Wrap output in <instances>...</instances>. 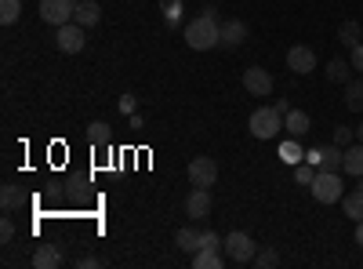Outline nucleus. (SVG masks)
I'll return each instance as SVG.
<instances>
[{"mask_svg":"<svg viewBox=\"0 0 363 269\" xmlns=\"http://www.w3.org/2000/svg\"><path fill=\"white\" fill-rule=\"evenodd\" d=\"M186 44L193 51H211L222 44V22H218V11H203L200 18L186 22Z\"/></svg>","mask_w":363,"mask_h":269,"instance_id":"nucleus-1","label":"nucleus"},{"mask_svg":"<svg viewBox=\"0 0 363 269\" xmlns=\"http://www.w3.org/2000/svg\"><path fill=\"white\" fill-rule=\"evenodd\" d=\"M247 128H251V135L262 138V142H265V138H277L280 128H284V113H280L277 106H258V109L251 113Z\"/></svg>","mask_w":363,"mask_h":269,"instance_id":"nucleus-2","label":"nucleus"},{"mask_svg":"<svg viewBox=\"0 0 363 269\" xmlns=\"http://www.w3.org/2000/svg\"><path fill=\"white\" fill-rule=\"evenodd\" d=\"M313 197L320 200V204H338L345 193H342V171H316V178H313Z\"/></svg>","mask_w":363,"mask_h":269,"instance_id":"nucleus-3","label":"nucleus"},{"mask_svg":"<svg viewBox=\"0 0 363 269\" xmlns=\"http://www.w3.org/2000/svg\"><path fill=\"white\" fill-rule=\"evenodd\" d=\"M222 248H225V258H233V262H255V255H258V244L251 241V236L244 233V229H233L225 241H222Z\"/></svg>","mask_w":363,"mask_h":269,"instance_id":"nucleus-4","label":"nucleus"},{"mask_svg":"<svg viewBox=\"0 0 363 269\" xmlns=\"http://www.w3.org/2000/svg\"><path fill=\"white\" fill-rule=\"evenodd\" d=\"M73 15H77V4L73 0H40V18L48 22V26H66V22H73Z\"/></svg>","mask_w":363,"mask_h":269,"instance_id":"nucleus-5","label":"nucleus"},{"mask_svg":"<svg viewBox=\"0 0 363 269\" xmlns=\"http://www.w3.org/2000/svg\"><path fill=\"white\" fill-rule=\"evenodd\" d=\"M55 44H58V51H66V55H80L84 51V26L80 22H66V26H58L55 29Z\"/></svg>","mask_w":363,"mask_h":269,"instance_id":"nucleus-6","label":"nucleus"},{"mask_svg":"<svg viewBox=\"0 0 363 269\" xmlns=\"http://www.w3.org/2000/svg\"><path fill=\"white\" fill-rule=\"evenodd\" d=\"M189 182L193 186H203V190H211L218 182V164H215V157H193L189 160Z\"/></svg>","mask_w":363,"mask_h":269,"instance_id":"nucleus-7","label":"nucleus"},{"mask_svg":"<svg viewBox=\"0 0 363 269\" xmlns=\"http://www.w3.org/2000/svg\"><path fill=\"white\" fill-rule=\"evenodd\" d=\"M244 87L255 95V99H265V95H272V73L269 70H262V66H247L244 70Z\"/></svg>","mask_w":363,"mask_h":269,"instance_id":"nucleus-8","label":"nucleus"},{"mask_svg":"<svg viewBox=\"0 0 363 269\" xmlns=\"http://www.w3.org/2000/svg\"><path fill=\"white\" fill-rule=\"evenodd\" d=\"M287 70L298 73V77L313 73V70H316V51H313L309 44H294V48L287 51Z\"/></svg>","mask_w":363,"mask_h":269,"instance_id":"nucleus-9","label":"nucleus"},{"mask_svg":"<svg viewBox=\"0 0 363 269\" xmlns=\"http://www.w3.org/2000/svg\"><path fill=\"white\" fill-rule=\"evenodd\" d=\"M186 215H189V219H207V215H211V190L193 186V193H189V200H186Z\"/></svg>","mask_w":363,"mask_h":269,"instance_id":"nucleus-10","label":"nucleus"},{"mask_svg":"<svg viewBox=\"0 0 363 269\" xmlns=\"http://www.w3.org/2000/svg\"><path fill=\"white\" fill-rule=\"evenodd\" d=\"M247 40V22L244 18H225L222 22V48H240Z\"/></svg>","mask_w":363,"mask_h":269,"instance_id":"nucleus-11","label":"nucleus"},{"mask_svg":"<svg viewBox=\"0 0 363 269\" xmlns=\"http://www.w3.org/2000/svg\"><path fill=\"white\" fill-rule=\"evenodd\" d=\"M342 171H345V175H352V178H359V175H363V142H352V146H345Z\"/></svg>","mask_w":363,"mask_h":269,"instance_id":"nucleus-12","label":"nucleus"},{"mask_svg":"<svg viewBox=\"0 0 363 269\" xmlns=\"http://www.w3.org/2000/svg\"><path fill=\"white\" fill-rule=\"evenodd\" d=\"M73 22H80L84 29H87V26H99V22H102V8L95 4V0H80V4H77V15H73Z\"/></svg>","mask_w":363,"mask_h":269,"instance_id":"nucleus-13","label":"nucleus"},{"mask_svg":"<svg viewBox=\"0 0 363 269\" xmlns=\"http://www.w3.org/2000/svg\"><path fill=\"white\" fill-rule=\"evenodd\" d=\"M222 265H225V258H222L218 248H200V251H193V269H222Z\"/></svg>","mask_w":363,"mask_h":269,"instance_id":"nucleus-14","label":"nucleus"},{"mask_svg":"<svg viewBox=\"0 0 363 269\" xmlns=\"http://www.w3.org/2000/svg\"><path fill=\"white\" fill-rule=\"evenodd\" d=\"M342 157H345V149H342V146H323V149H320V164H316V171H342Z\"/></svg>","mask_w":363,"mask_h":269,"instance_id":"nucleus-15","label":"nucleus"},{"mask_svg":"<svg viewBox=\"0 0 363 269\" xmlns=\"http://www.w3.org/2000/svg\"><path fill=\"white\" fill-rule=\"evenodd\" d=\"M284 128H287V135H291V138H301V135L309 131V113H301V109H287Z\"/></svg>","mask_w":363,"mask_h":269,"instance_id":"nucleus-16","label":"nucleus"},{"mask_svg":"<svg viewBox=\"0 0 363 269\" xmlns=\"http://www.w3.org/2000/svg\"><path fill=\"white\" fill-rule=\"evenodd\" d=\"M323 73H327L330 84H349L352 80V62H345V58H330Z\"/></svg>","mask_w":363,"mask_h":269,"instance_id":"nucleus-17","label":"nucleus"},{"mask_svg":"<svg viewBox=\"0 0 363 269\" xmlns=\"http://www.w3.org/2000/svg\"><path fill=\"white\" fill-rule=\"evenodd\" d=\"M33 265H37V269H55V265H62V255H58L55 244H40V248L33 251Z\"/></svg>","mask_w":363,"mask_h":269,"instance_id":"nucleus-18","label":"nucleus"},{"mask_svg":"<svg viewBox=\"0 0 363 269\" xmlns=\"http://www.w3.org/2000/svg\"><path fill=\"white\" fill-rule=\"evenodd\" d=\"M342 215L352 219V222H363V193L359 190H352V193L342 197Z\"/></svg>","mask_w":363,"mask_h":269,"instance_id":"nucleus-19","label":"nucleus"},{"mask_svg":"<svg viewBox=\"0 0 363 269\" xmlns=\"http://www.w3.org/2000/svg\"><path fill=\"white\" fill-rule=\"evenodd\" d=\"M287 168H294V164H301V160H306V153H301V146H298V138H284L280 142V153H277Z\"/></svg>","mask_w":363,"mask_h":269,"instance_id":"nucleus-20","label":"nucleus"},{"mask_svg":"<svg viewBox=\"0 0 363 269\" xmlns=\"http://www.w3.org/2000/svg\"><path fill=\"white\" fill-rule=\"evenodd\" d=\"M359 37H363V29H359V22H352V18H345V22H342V29H338V40H342V44H345L349 51H352L356 44H363Z\"/></svg>","mask_w":363,"mask_h":269,"instance_id":"nucleus-21","label":"nucleus"},{"mask_svg":"<svg viewBox=\"0 0 363 269\" xmlns=\"http://www.w3.org/2000/svg\"><path fill=\"white\" fill-rule=\"evenodd\" d=\"M345 106L352 113H363V80H349L345 84Z\"/></svg>","mask_w":363,"mask_h":269,"instance_id":"nucleus-22","label":"nucleus"},{"mask_svg":"<svg viewBox=\"0 0 363 269\" xmlns=\"http://www.w3.org/2000/svg\"><path fill=\"white\" fill-rule=\"evenodd\" d=\"M174 244H178L182 251H189V255H193V251L200 248V233H196V229H189V226H182V229L174 233Z\"/></svg>","mask_w":363,"mask_h":269,"instance_id":"nucleus-23","label":"nucleus"},{"mask_svg":"<svg viewBox=\"0 0 363 269\" xmlns=\"http://www.w3.org/2000/svg\"><path fill=\"white\" fill-rule=\"evenodd\" d=\"M0 207H4V212H15V207H22V190L11 186V182H4V186H0Z\"/></svg>","mask_w":363,"mask_h":269,"instance_id":"nucleus-24","label":"nucleus"},{"mask_svg":"<svg viewBox=\"0 0 363 269\" xmlns=\"http://www.w3.org/2000/svg\"><path fill=\"white\" fill-rule=\"evenodd\" d=\"M18 15H22V4H18V0H0V22H4V26H15Z\"/></svg>","mask_w":363,"mask_h":269,"instance_id":"nucleus-25","label":"nucleus"},{"mask_svg":"<svg viewBox=\"0 0 363 269\" xmlns=\"http://www.w3.org/2000/svg\"><path fill=\"white\" fill-rule=\"evenodd\" d=\"M87 138L95 142V146H106V142H109V124H106V121H91V124H87Z\"/></svg>","mask_w":363,"mask_h":269,"instance_id":"nucleus-26","label":"nucleus"},{"mask_svg":"<svg viewBox=\"0 0 363 269\" xmlns=\"http://www.w3.org/2000/svg\"><path fill=\"white\" fill-rule=\"evenodd\" d=\"M313 178H316V168H313L309 160L294 164V182H298V186H313Z\"/></svg>","mask_w":363,"mask_h":269,"instance_id":"nucleus-27","label":"nucleus"},{"mask_svg":"<svg viewBox=\"0 0 363 269\" xmlns=\"http://www.w3.org/2000/svg\"><path fill=\"white\" fill-rule=\"evenodd\" d=\"M160 8H164V18H167V26H178L182 22V0H160Z\"/></svg>","mask_w":363,"mask_h":269,"instance_id":"nucleus-28","label":"nucleus"},{"mask_svg":"<svg viewBox=\"0 0 363 269\" xmlns=\"http://www.w3.org/2000/svg\"><path fill=\"white\" fill-rule=\"evenodd\" d=\"M255 265H258V269H277V265H280V255L272 251V248H262V251L255 255Z\"/></svg>","mask_w":363,"mask_h":269,"instance_id":"nucleus-29","label":"nucleus"},{"mask_svg":"<svg viewBox=\"0 0 363 269\" xmlns=\"http://www.w3.org/2000/svg\"><path fill=\"white\" fill-rule=\"evenodd\" d=\"M352 142H356V131H352V128H345V124H338V128H335V146H342V149H345V146H352Z\"/></svg>","mask_w":363,"mask_h":269,"instance_id":"nucleus-30","label":"nucleus"},{"mask_svg":"<svg viewBox=\"0 0 363 269\" xmlns=\"http://www.w3.org/2000/svg\"><path fill=\"white\" fill-rule=\"evenodd\" d=\"M200 248H222V236H218L215 229H203V233H200ZM200 248H196V251H200Z\"/></svg>","mask_w":363,"mask_h":269,"instance_id":"nucleus-31","label":"nucleus"},{"mask_svg":"<svg viewBox=\"0 0 363 269\" xmlns=\"http://www.w3.org/2000/svg\"><path fill=\"white\" fill-rule=\"evenodd\" d=\"M0 241H4V244H11L15 241V222L4 215V219H0Z\"/></svg>","mask_w":363,"mask_h":269,"instance_id":"nucleus-32","label":"nucleus"},{"mask_svg":"<svg viewBox=\"0 0 363 269\" xmlns=\"http://www.w3.org/2000/svg\"><path fill=\"white\" fill-rule=\"evenodd\" d=\"M349 62H352V70H356V73L363 77V44H356V48H352V55H349Z\"/></svg>","mask_w":363,"mask_h":269,"instance_id":"nucleus-33","label":"nucleus"},{"mask_svg":"<svg viewBox=\"0 0 363 269\" xmlns=\"http://www.w3.org/2000/svg\"><path fill=\"white\" fill-rule=\"evenodd\" d=\"M102 262L95 258V255H84V258H77V269H99Z\"/></svg>","mask_w":363,"mask_h":269,"instance_id":"nucleus-34","label":"nucleus"},{"mask_svg":"<svg viewBox=\"0 0 363 269\" xmlns=\"http://www.w3.org/2000/svg\"><path fill=\"white\" fill-rule=\"evenodd\" d=\"M120 109H124V113H135V99L124 95V99H120Z\"/></svg>","mask_w":363,"mask_h":269,"instance_id":"nucleus-35","label":"nucleus"},{"mask_svg":"<svg viewBox=\"0 0 363 269\" xmlns=\"http://www.w3.org/2000/svg\"><path fill=\"white\" fill-rule=\"evenodd\" d=\"M306 160L316 168V164H320V149H309V153H306Z\"/></svg>","mask_w":363,"mask_h":269,"instance_id":"nucleus-36","label":"nucleus"},{"mask_svg":"<svg viewBox=\"0 0 363 269\" xmlns=\"http://www.w3.org/2000/svg\"><path fill=\"white\" fill-rule=\"evenodd\" d=\"M272 106H277V109H280L284 116H287V109H291V102H287V99H277V102H272Z\"/></svg>","mask_w":363,"mask_h":269,"instance_id":"nucleus-37","label":"nucleus"},{"mask_svg":"<svg viewBox=\"0 0 363 269\" xmlns=\"http://www.w3.org/2000/svg\"><path fill=\"white\" fill-rule=\"evenodd\" d=\"M356 244H363V222H356Z\"/></svg>","mask_w":363,"mask_h":269,"instance_id":"nucleus-38","label":"nucleus"},{"mask_svg":"<svg viewBox=\"0 0 363 269\" xmlns=\"http://www.w3.org/2000/svg\"><path fill=\"white\" fill-rule=\"evenodd\" d=\"M356 142H363V124H359V128H356Z\"/></svg>","mask_w":363,"mask_h":269,"instance_id":"nucleus-39","label":"nucleus"},{"mask_svg":"<svg viewBox=\"0 0 363 269\" xmlns=\"http://www.w3.org/2000/svg\"><path fill=\"white\" fill-rule=\"evenodd\" d=\"M356 190H359V193H363V175H359V178H356Z\"/></svg>","mask_w":363,"mask_h":269,"instance_id":"nucleus-40","label":"nucleus"}]
</instances>
